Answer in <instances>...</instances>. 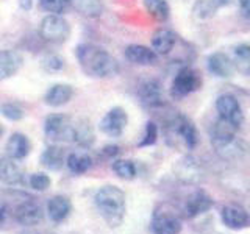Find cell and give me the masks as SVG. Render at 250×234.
Returning a JSON list of instances; mask_svg holds the SVG:
<instances>
[{
	"mask_svg": "<svg viewBox=\"0 0 250 234\" xmlns=\"http://www.w3.org/2000/svg\"><path fill=\"white\" fill-rule=\"evenodd\" d=\"M139 98H141V103H143L146 108H150V109H156L163 106V88H161V83L158 80H146L143 84L139 86Z\"/></svg>",
	"mask_w": 250,
	"mask_h": 234,
	"instance_id": "9a60e30c",
	"label": "cell"
},
{
	"mask_svg": "<svg viewBox=\"0 0 250 234\" xmlns=\"http://www.w3.org/2000/svg\"><path fill=\"white\" fill-rule=\"evenodd\" d=\"M249 2H250V0H238V3H239V10H241L242 16H244L246 19L249 18V13H250Z\"/></svg>",
	"mask_w": 250,
	"mask_h": 234,
	"instance_id": "8d00e7d4",
	"label": "cell"
},
{
	"mask_svg": "<svg viewBox=\"0 0 250 234\" xmlns=\"http://www.w3.org/2000/svg\"><path fill=\"white\" fill-rule=\"evenodd\" d=\"M170 130L172 135L177 136V139H180L185 144V147L188 150H194L199 144V135H197V128L195 125L188 119L185 116H175L170 122Z\"/></svg>",
	"mask_w": 250,
	"mask_h": 234,
	"instance_id": "30bf717a",
	"label": "cell"
},
{
	"mask_svg": "<svg viewBox=\"0 0 250 234\" xmlns=\"http://www.w3.org/2000/svg\"><path fill=\"white\" fill-rule=\"evenodd\" d=\"M125 58L138 66H152L156 62V53L146 45L131 44L125 49Z\"/></svg>",
	"mask_w": 250,
	"mask_h": 234,
	"instance_id": "603a6c76",
	"label": "cell"
},
{
	"mask_svg": "<svg viewBox=\"0 0 250 234\" xmlns=\"http://www.w3.org/2000/svg\"><path fill=\"white\" fill-rule=\"evenodd\" d=\"M214 206V198L205 191H195L186 198L183 206V215L186 218H195Z\"/></svg>",
	"mask_w": 250,
	"mask_h": 234,
	"instance_id": "4fadbf2b",
	"label": "cell"
},
{
	"mask_svg": "<svg viewBox=\"0 0 250 234\" xmlns=\"http://www.w3.org/2000/svg\"><path fill=\"white\" fill-rule=\"evenodd\" d=\"M221 218L227 228L233 231L246 230L250 225V217L247 209L242 205H239V203H230V205L224 206L221 211Z\"/></svg>",
	"mask_w": 250,
	"mask_h": 234,
	"instance_id": "8fae6325",
	"label": "cell"
},
{
	"mask_svg": "<svg viewBox=\"0 0 250 234\" xmlns=\"http://www.w3.org/2000/svg\"><path fill=\"white\" fill-rule=\"evenodd\" d=\"M77 59L83 72L94 78H111L119 72V62L99 45L80 44L75 50Z\"/></svg>",
	"mask_w": 250,
	"mask_h": 234,
	"instance_id": "6da1fadb",
	"label": "cell"
},
{
	"mask_svg": "<svg viewBox=\"0 0 250 234\" xmlns=\"http://www.w3.org/2000/svg\"><path fill=\"white\" fill-rule=\"evenodd\" d=\"M182 228V220L175 214H172L170 211L156 209L153 213L150 222V230L153 234H180Z\"/></svg>",
	"mask_w": 250,
	"mask_h": 234,
	"instance_id": "7c38bea8",
	"label": "cell"
},
{
	"mask_svg": "<svg viewBox=\"0 0 250 234\" xmlns=\"http://www.w3.org/2000/svg\"><path fill=\"white\" fill-rule=\"evenodd\" d=\"M113 172L114 174L122 178V179H135L138 175V170H136V164L133 162L131 159H116L113 161Z\"/></svg>",
	"mask_w": 250,
	"mask_h": 234,
	"instance_id": "f546056e",
	"label": "cell"
},
{
	"mask_svg": "<svg viewBox=\"0 0 250 234\" xmlns=\"http://www.w3.org/2000/svg\"><path fill=\"white\" fill-rule=\"evenodd\" d=\"M41 164L49 170H60L66 164V152L60 145L47 147L41 155Z\"/></svg>",
	"mask_w": 250,
	"mask_h": 234,
	"instance_id": "d4e9b609",
	"label": "cell"
},
{
	"mask_svg": "<svg viewBox=\"0 0 250 234\" xmlns=\"http://www.w3.org/2000/svg\"><path fill=\"white\" fill-rule=\"evenodd\" d=\"M6 215H8V209L5 205H0V228L5 225L6 222Z\"/></svg>",
	"mask_w": 250,
	"mask_h": 234,
	"instance_id": "74e56055",
	"label": "cell"
},
{
	"mask_svg": "<svg viewBox=\"0 0 250 234\" xmlns=\"http://www.w3.org/2000/svg\"><path fill=\"white\" fill-rule=\"evenodd\" d=\"M236 130L231 128L224 120H216L209 130L211 144L216 148L217 155L227 161H238L247 153V145L236 136Z\"/></svg>",
	"mask_w": 250,
	"mask_h": 234,
	"instance_id": "3957f363",
	"label": "cell"
},
{
	"mask_svg": "<svg viewBox=\"0 0 250 234\" xmlns=\"http://www.w3.org/2000/svg\"><path fill=\"white\" fill-rule=\"evenodd\" d=\"M5 150H6L8 158L21 161V159H25L30 155L31 142L25 135H22V133H13L10 139H8Z\"/></svg>",
	"mask_w": 250,
	"mask_h": 234,
	"instance_id": "ffe728a7",
	"label": "cell"
},
{
	"mask_svg": "<svg viewBox=\"0 0 250 234\" xmlns=\"http://www.w3.org/2000/svg\"><path fill=\"white\" fill-rule=\"evenodd\" d=\"M41 66L45 72H60L64 69L66 61L58 55H47V57L41 61Z\"/></svg>",
	"mask_w": 250,
	"mask_h": 234,
	"instance_id": "d6a6232c",
	"label": "cell"
},
{
	"mask_svg": "<svg viewBox=\"0 0 250 234\" xmlns=\"http://www.w3.org/2000/svg\"><path fill=\"white\" fill-rule=\"evenodd\" d=\"M0 181L8 186H21L25 183V174L16 159L0 158Z\"/></svg>",
	"mask_w": 250,
	"mask_h": 234,
	"instance_id": "ac0fdd59",
	"label": "cell"
},
{
	"mask_svg": "<svg viewBox=\"0 0 250 234\" xmlns=\"http://www.w3.org/2000/svg\"><path fill=\"white\" fill-rule=\"evenodd\" d=\"M70 5L84 18L96 19L104 13V5L100 0H70Z\"/></svg>",
	"mask_w": 250,
	"mask_h": 234,
	"instance_id": "4316f807",
	"label": "cell"
},
{
	"mask_svg": "<svg viewBox=\"0 0 250 234\" xmlns=\"http://www.w3.org/2000/svg\"><path fill=\"white\" fill-rule=\"evenodd\" d=\"M23 57L18 50H0V81L8 80L21 70Z\"/></svg>",
	"mask_w": 250,
	"mask_h": 234,
	"instance_id": "2e32d148",
	"label": "cell"
},
{
	"mask_svg": "<svg viewBox=\"0 0 250 234\" xmlns=\"http://www.w3.org/2000/svg\"><path fill=\"white\" fill-rule=\"evenodd\" d=\"M127 123H128L127 111L121 106H114L104 116V119L100 120L99 127H100V131L105 133L109 137H121L124 135Z\"/></svg>",
	"mask_w": 250,
	"mask_h": 234,
	"instance_id": "ba28073f",
	"label": "cell"
},
{
	"mask_svg": "<svg viewBox=\"0 0 250 234\" xmlns=\"http://www.w3.org/2000/svg\"><path fill=\"white\" fill-rule=\"evenodd\" d=\"M66 166L74 175H83L92 167V158L88 153H69L66 156Z\"/></svg>",
	"mask_w": 250,
	"mask_h": 234,
	"instance_id": "484cf974",
	"label": "cell"
},
{
	"mask_svg": "<svg viewBox=\"0 0 250 234\" xmlns=\"http://www.w3.org/2000/svg\"><path fill=\"white\" fill-rule=\"evenodd\" d=\"M146 11L156 20H167L170 8L166 0H144Z\"/></svg>",
	"mask_w": 250,
	"mask_h": 234,
	"instance_id": "f1b7e54d",
	"label": "cell"
},
{
	"mask_svg": "<svg viewBox=\"0 0 250 234\" xmlns=\"http://www.w3.org/2000/svg\"><path fill=\"white\" fill-rule=\"evenodd\" d=\"M72 213V203L64 195H55L47 201V215L53 223H62Z\"/></svg>",
	"mask_w": 250,
	"mask_h": 234,
	"instance_id": "d6986e66",
	"label": "cell"
},
{
	"mask_svg": "<svg viewBox=\"0 0 250 234\" xmlns=\"http://www.w3.org/2000/svg\"><path fill=\"white\" fill-rule=\"evenodd\" d=\"M28 184L31 189H35L38 192H44L50 187L52 184V179L47 174H42V172H38V174H33L30 175L28 178Z\"/></svg>",
	"mask_w": 250,
	"mask_h": 234,
	"instance_id": "1f68e13d",
	"label": "cell"
},
{
	"mask_svg": "<svg viewBox=\"0 0 250 234\" xmlns=\"http://www.w3.org/2000/svg\"><path fill=\"white\" fill-rule=\"evenodd\" d=\"M216 109L219 119L229 123L231 128L241 130L244 125V111L239 103V100L233 94H222L216 100Z\"/></svg>",
	"mask_w": 250,
	"mask_h": 234,
	"instance_id": "5b68a950",
	"label": "cell"
},
{
	"mask_svg": "<svg viewBox=\"0 0 250 234\" xmlns=\"http://www.w3.org/2000/svg\"><path fill=\"white\" fill-rule=\"evenodd\" d=\"M177 41V36L169 28H160L156 30L152 36V50L156 55H167L174 49Z\"/></svg>",
	"mask_w": 250,
	"mask_h": 234,
	"instance_id": "cb8c5ba5",
	"label": "cell"
},
{
	"mask_svg": "<svg viewBox=\"0 0 250 234\" xmlns=\"http://www.w3.org/2000/svg\"><path fill=\"white\" fill-rule=\"evenodd\" d=\"M70 125L72 119L64 114H50L45 117L44 122V133L47 139L53 142H62V140H70Z\"/></svg>",
	"mask_w": 250,
	"mask_h": 234,
	"instance_id": "9c48e42d",
	"label": "cell"
},
{
	"mask_svg": "<svg viewBox=\"0 0 250 234\" xmlns=\"http://www.w3.org/2000/svg\"><path fill=\"white\" fill-rule=\"evenodd\" d=\"M16 222L21 223L22 226H35L38 223L42 222L44 213L41 205L30 195H22L21 201L18 203V206L13 211Z\"/></svg>",
	"mask_w": 250,
	"mask_h": 234,
	"instance_id": "8992f818",
	"label": "cell"
},
{
	"mask_svg": "<svg viewBox=\"0 0 250 234\" xmlns=\"http://www.w3.org/2000/svg\"><path fill=\"white\" fill-rule=\"evenodd\" d=\"M207 67L211 74L217 78H229L233 75L234 69L233 59L224 52H214L211 53L207 59Z\"/></svg>",
	"mask_w": 250,
	"mask_h": 234,
	"instance_id": "e0dca14e",
	"label": "cell"
},
{
	"mask_svg": "<svg viewBox=\"0 0 250 234\" xmlns=\"http://www.w3.org/2000/svg\"><path fill=\"white\" fill-rule=\"evenodd\" d=\"M2 135H3V128H2V125H0V137H2Z\"/></svg>",
	"mask_w": 250,
	"mask_h": 234,
	"instance_id": "ab89813d",
	"label": "cell"
},
{
	"mask_svg": "<svg viewBox=\"0 0 250 234\" xmlns=\"http://www.w3.org/2000/svg\"><path fill=\"white\" fill-rule=\"evenodd\" d=\"M70 142H74L80 148H91L96 142V133L88 119L72 120L70 125Z\"/></svg>",
	"mask_w": 250,
	"mask_h": 234,
	"instance_id": "5bb4252c",
	"label": "cell"
},
{
	"mask_svg": "<svg viewBox=\"0 0 250 234\" xmlns=\"http://www.w3.org/2000/svg\"><path fill=\"white\" fill-rule=\"evenodd\" d=\"M156 139H158V127H156V123H153V122H147L146 131H144V137H143V140H141L138 145L139 147L153 145L156 142Z\"/></svg>",
	"mask_w": 250,
	"mask_h": 234,
	"instance_id": "e575fe53",
	"label": "cell"
},
{
	"mask_svg": "<svg viewBox=\"0 0 250 234\" xmlns=\"http://www.w3.org/2000/svg\"><path fill=\"white\" fill-rule=\"evenodd\" d=\"M231 0H195L192 5V16L197 20H207L217 14L224 6H229Z\"/></svg>",
	"mask_w": 250,
	"mask_h": 234,
	"instance_id": "7402d4cb",
	"label": "cell"
},
{
	"mask_svg": "<svg viewBox=\"0 0 250 234\" xmlns=\"http://www.w3.org/2000/svg\"><path fill=\"white\" fill-rule=\"evenodd\" d=\"M39 5L50 14H61L70 6V0H39Z\"/></svg>",
	"mask_w": 250,
	"mask_h": 234,
	"instance_id": "4dcf8cb0",
	"label": "cell"
},
{
	"mask_svg": "<svg viewBox=\"0 0 250 234\" xmlns=\"http://www.w3.org/2000/svg\"><path fill=\"white\" fill-rule=\"evenodd\" d=\"M102 155L108 159H113L114 156L119 155V147L117 145H106V147H104V150H102Z\"/></svg>",
	"mask_w": 250,
	"mask_h": 234,
	"instance_id": "d590c367",
	"label": "cell"
},
{
	"mask_svg": "<svg viewBox=\"0 0 250 234\" xmlns=\"http://www.w3.org/2000/svg\"><path fill=\"white\" fill-rule=\"evenodd\" d=\"M94 205L109 228H117L122 225L127 213V200L121 187L114 184L102 186L94 194Z\"/></svg>",
	"mask_w": 250,
	"mask_h": 234,
	"instance_id": "7a4b0ae2",
	"label": "cell"
},
{
	"mask_svg": "<svg viewBox=\"0 0 250 234\" xmlns=\"http://www.w3.org/2000/svg\"><path fill=\"white\" fill-rule=\"evenodd\" d=\"M74 97V88L67 83H57L47 89L44 101L52 108H60L70 101Z\"/></svg>",
	"mask_w": 250,
	"mask_h": 234,
	"instance_id": "44dd1931",
	"label": "cell"
},
{
	"mask_svg": "<svg viewBox=\"0 0 250 234\" xmlns=\"http://www.w3.org/2000/svg\"><path fill=\"white\" fill-rule=\"evenodd\" d=\"M200 86H202L200 75L191 67H183L178 70L174 81H172L170 94L174 98H183L186 96H189V94L199 91Z\"/></svg>",
	"mask_w": 250,
	"mask_h": 234,
	"instance_id": "52a82bcc",
	"label": "cell"
},
{
	"mask_svg": "<svg viewBox=\"0 0 250 234\" xmlns=\"http://www.w3.org/2000/svg\"><path fill=\"white\" fill-rule=\"evenodd\" d=\"M19 6L22 8V10L30 11L31 6H33V0H19Z\"/></svg>",
	"mask_w": 250,
	"mask_h": 234,
	"instance_id": "f35d334b",
	"label": "cell"
},
{
	"mask_svg": "<svg viewBox=\"0 0 250 234\" xmlns=\"http://www.w3.org/2000/svg\"><path fill=\"white\" fill-rule=\"evenodd\" d=\"M39 35L47 42L61 44L66 42L70 36V25L61 14H47L41 20Z\"/></svg>",
	"mask_w": 250,
	"mask_h": 234,
	"instance_id": "277c9868",
	"label": "cell"
},
{
	"mask_svg": "<svg viewBox=\"0 0 250 234\" xmlns=\"http://www.w3.org/2000/svg\"><path fill=\"white\" fill-rule=\"evenodd\" d=\"M0 113H2L5 119L11 120V122H18V120L23 119V109L16 103H3L0 106Z\"/></svg>",
	"mask_w": 250,
	"mask_h": 234,
	"instance_id": "836d02e7",
	"label": "cell"
},
{
	"mask_svg": "<svg viewBox=\"0 0 250 234\" xmlns=\"http://www.w3.org/2000/svg\"><path fill=\"white\" fill-rule=\"evenodd\" d=\"M234 55V69H238L241 74L249 75V70H250V47L249 44H239L234 47L233 50Z\"/></svg>",
	"mask_w": 250,
	"mask_h": 234,
	"instance_id": "83f0119b",
	"label": "cell"
}]
</instances>
